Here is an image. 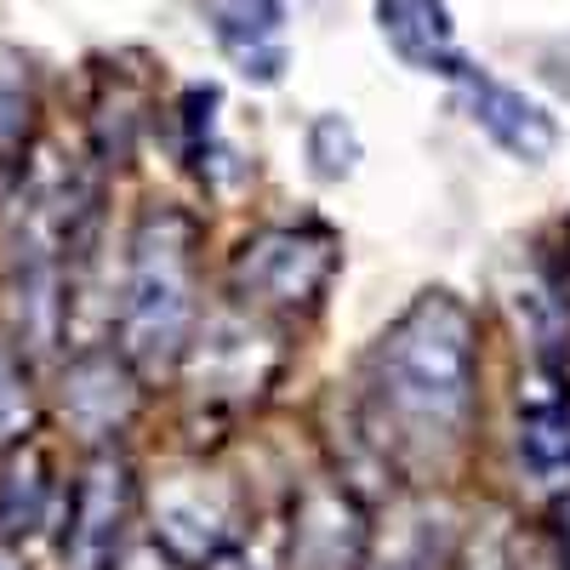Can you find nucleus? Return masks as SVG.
<instances>
[{"mask_svg":"<svg viewBox=\"0 0 570 570\" xmlns=\"http://www.w3.org/2000/svg\"><path fill=\"white\" fill-rule=\"evenodd\" d=\"M480 343L451 292H422L371 354V422L400 456H440L468 434Z\"/></svg>","mask_w":570,"mask_h":570,"instance_id":"obj_1","label":"nucleus"},{"mask_svg":"<svg viewBox=\"0 0 570 570\" xmlns=\"http://www.w3.org/2000/svg\"><path fill=\"white\" fill-rule=\"evenodd\" d=\"M188 325H195V223L183 212H149L126 263V360L137 371L177 365Z\"/></svg>","mask_w":570,"mask_h":570,"instance_id":"obj_2","label":"nucleus"},{"mask_svg":"<svg viewBox=\"0 0 570 570\" xmlns=\"http://www.w3.org/2000/svg\"><path fill=\"white\" fill-rule=\"evenodd\" d=\"M331 274H337V240L325 228H263L234 257V297L268 314H297L320 303Z\"/></svg>","mask_w":570,"mask_h":570,"instance_id":"obj_3","label":"nucleus"},{"mask_svg":"<svg viewBox=\"0 0 570 570\" xmlns=\"http://www.w3.org/2000/svg\"><path fill=\"white\" fill-rule=\"evenodd\" d=\"M456 86H462L468 120L480 126L502 155L525 160V166L553 160V149H559V120H553L537 98H525L519 86H508V80L485 75L480 63H468V75H462Z\"/></svg>","mask_w":570,"mask_h":570,"instance_id":"obj_4","label":"nucleus"},{"mask_svg":"<svg viewBox=\"0 0 570 570\" xmlns=\"http://www.w3.org/2000/svg\"><path fill=\"white\" fill-rule=\"evenodd\" d=\"M126 508H131V480L120 456H91V468L80 473L75 502H69V537H63V559L69 570H109L120 531H126Z\"/></svg>","mask_w":570,"mask_h":570,"instance_id":"obj_5","label":"nucleus"},{"mask_svg":"<svg viewBox=\"0 0 570 570\" xmlns=\"http://www.w3.org/2000/svg\"><path fill=\"white\" fill-rule=\"evenodd\" d=\"M200 18L217 52L257 86H279L292 46H285V0H200Z\"/></svg>","mask_w":570,"mask_h":570,"instance_id":"obj_6","label":"nucleus"},{"mask_svg":"<svg viewBox=\"0 0 570 570\" xmlns=\"http://www.w3.org/2000/svg\"><path fill=\"white\" fill-rule=\"evenodd\" d=\"M376 35H383L389 52L416 75L462 80L468 63H473L462 52V40H456V23H451L445 0H376Z\"/></svg>","mask_w":570,"mask_h":570,"instance_id":"obj_7","label":"nucleus"},{"mask_svg":"<svg viewBox=\"0 0 570 570\" xmlns=\"http://www.w3.org/2000/svg\"><path fill=\"white\" fill-rule=\"evenodd\" d=\"M519 456L537 473V485H570V389L559 371H531L519 383Z\"/></svg>","mask_w":570,"mask_h":570,"instance_id":"obj_8","label":"nucleus"},{"mask_svg":"<svg viewBox=\"0 0 570 570\" xmlns=\"http://www.w3.org/2000/svg\"><path fill=\"white\" fill-rule=\"evenodd\" d=\"M308 160H314V171H320L325 183L354 177V166H360V131H354L343 115H320V120L308 126Z\"/></svg>","mask_w":570,"mask_h":570,"instance_id":"obj_9","label":"nucleus"},{"mask_svg":"<svg viewBox=\"0 0 570 570\" xmlns=\"http://www.w3.org/2000/svg\"><path fill=\"white\" fill-rule=\"evenodd\" d=\"M29 428V389L12 360H0V440H18Z\"/></svg>","mask_w":570,"mask_h":570,"instance_id":"obj_10","label":"nucleus"},{"mask_svg":"<svg viewBox=\"0 0 570 570\" xmlns=\"http://www.w3.org/2000/svg\"><path fill=\"white\" fill-rule=\"evenodd\" d=\"M537 69H542V80H548L553 91H564V98H570V35H559V40L542 46Z\"/></svg>","mask_w":570,"mask_h":570,"instance_id":"obj_11","label":"nucleus"}]
</instances>
